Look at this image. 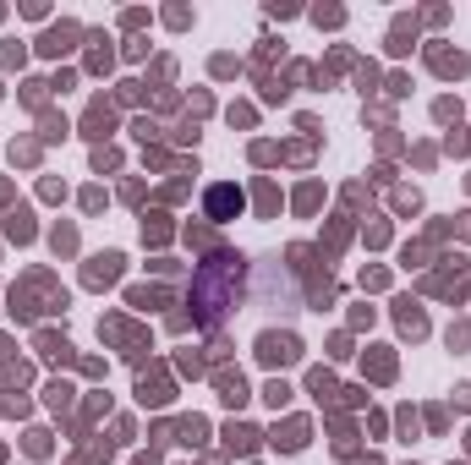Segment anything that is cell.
<instances>
[{
    "label": "cell",
    "instance_id": "836d02e7",
    "mask_svg": "<svg viewBox=\"0 0 471 465\" xmlns=\"http://www.w3.org/2000/svg\"><path fill=\"white\" fill-rule=\"evenodd\" d=\"M39 192H44L50 203H61V197H66V181H55V175H44V186H39Z\"/></svg>",
    "mask_w": 471,
    "mask_h": 465
},
{
    "label": "cell",
    "instance_id": "bcb514c9",
    "mask_svg": "<svg viewBox=\"0 0 471 465\" xmlns=\"http://www.w3.org/2000/svg\"><path fill=\"white\" fill-rule=\"evenodd\" d=\"M231 126H252V110L247 104H231Z\"/></svg>",
    "mask_w": 471,
    "mask_h": 465
},
{
    "label": "cell",
    "instance_id": "7a4b0ae2",
    "mask_svg": "<svg viewBox=\"0 0 471 465\" xmlns=\"http://www.w3.org/2000/svg\"><path fill=\"white\" fill-rule=\"evenodd\" d=\"M258 362L263 367H296L302 362V339L291 328H263L258 334Z\"/></svg>",
    "mask_w": 471,
    "mask_h": 465
},
{
    "label": "cell",
    "instance_id": "9a60e30c",
    "mask_svg": "<svg viewBox=\"0 0 471 465\" xmlns=\"http://www.w3.org/2000/svg\"><path fill=\"white\" fill-rule=\"evenodd\" d=\"M362 367H367V373H373V378H378V384H390V378H394V356H390V350H384V345H373V350H367V362H362Z\"/></svg>",
    "mask_w": 471,
    "mask_h": 465
},
{
    "label": "cell",
    "instance_id": "9c48e42d",
    "mask_svg": "<svg viewBox=\"0 0 471 465\" xmlns=\"http://www.w3.org/2000/svg\"><path fill=\"white\" fill-rule=\"evenodd\" d=\"M394 323H400V334H411V339H422V334H427V312L416 307L411 296H405V301H394Z\"/></svg>",
    "mask_w": 471,
    "mask_h": 465
},
{
    "label": "cell",
    "instance_id": "b9f144b4",
    "mask_svg": "<svg viewBox=\"0 0 471 465\" xmlns=\"http://www.w3.org/2000/svg\"><path fill=\"white\" fill-rule=\"evenodd\" d=\"M384 241H390V225H384V219H378V225H367V246H384Z\"/></svg>",
    "mask_w": 471,
    "mask_h": 465
},
{
    "label": "cell",
    "instance_id": "8d00e7d4",
    "mask_svg": "<svg viewBox=\"0 0 471 465\" xmlns=\"http://www.w3.org/2000/svg\"><path fill=\"white\" fill-rule=\"evenodd\" d=\"M241 72V61H231V55H214V77H236Z\"/></svg>",
    "mask_w": 471,
    "mask_h": 465
},
{
    "label": "cell",
    "instance_id": "8992f818",
    "mask_svg": "<svg viewBox=\"0 0 471 465\" xmlns=\"http://www.w3.org/2000/svg\"><path fill=\"white\" fill-rule=\"evenodd\" d=\"M121 263H126L121 252H99V257L82 268V279H88L93 290H104V285H115V279H121Z\"/></svg>",
    "mask_w": 471,
    "mask_h": 465
},
{
    "label": "cell",
    "instance_id": "f6af8a7d",
    "mask_svg": "<svg viewBox=\"0 0 471 465\" xmlns=\"http://www.w3.org/2000/svg\"><path fill=\"white\" fill-rule=\"evenodd\" d=\"M50 449V433H28V455H44Z\"/></svg>",
    "mask_w": 471,
    "mask_h": 465
},
{
    "label": "cell",
    "instance_id": "3957f363",
    "mask_svg": "<svg viewBox=\"0 0 471 465\" xmlns=\"http://www.w3.org/2000/svg\"><path fill=\"white\" fill-rule=\"evenodd\" d=\"M241 203H247V197H241V186H231V181H220V186H209V192H203V214H209L214 225L236 219V214H241Z\"/></svg>",
    "mask_w": 471,
    "mask_h": 465
},
{
    "label": "cell",
    "instance_id": "e575fe53",
    "mask_svg": "<svg viewBox=\"0 0 471 465\" xmlns=\"http://www.w3.org/2000/svg\"><path fill=\"white\" fill-rule=\"evenodd\" d=\"M384 285H390L384 268H367V274H362V290H384Z\"/></svg>",
    "mask_w": 471,
    "mask_h": 465
},
{
    "label": "cell",
    "instance_id": "7402d4cb",
    "mask_svg": "<svg viewBox=\"0 0 471 465\" xmlns=\"http://www.w3.org/2000/svg\"><path fill=\"white\" fill-rule=\"evenodd\" d=\"M291 394H296V388L285 384V378H274V384L263 388V399H269V405H274V410H280V405H291Z\"/></svg>",
    "mask_w": 471,
    "mask_h": 465
},
{
    "label": "cell",
    "instance_id": "816d5d0a",
    "mask_svg": "<svg viewBox=\"0 0 471 465\" xmlns=\"http://www.w3.org/2000/svg\"><path fill=\"white\" fill-rule=\"evenodd\" d=\"M466 444H471V438H466Z\"/></svg>",
    "mask_w": 471,
    "mask_h": 465
},
{
    "label": "cell",
    "instance_id": "ba28073f",
    "mask_svg": "<svg viewBox=\"0 0 471 465\" xmlns=\"http://www.w3.org/2000/svg\"><path fill=\"white\" fill-rule=\"evenodd\" d=\"M214 388H220V399H225L231 410H241V405L252 399V388H247V378H241V373H214Z\"/></svg>",
    "mask_w": 471,
    "mask_h": 465
},
{
    "label": "cell",
    "instance_id": "4316f807",
    "mask_svg": "<svg viewBox=\"0 0 471 465\" xmlns=\"http://www.w3.org/2000/svg\"><path fill=\"white\" fill-rule=\"evenodd\" d=\"M104 44H110V39H93V55H88L93 72H110V50H104Z\"/></svg>",
    "mask_w": 471,
    "mask_h": 465
},
{
    "label": "cell",
    "instance_id": "603a6c76",
    "mask_svg": "<svg viewBox=\"0 0 471 465\" xmlns=\"http://www.w3.org/2000/svg\"><path fill=\"white\" fill-rule=\"evenodd\" d=\"M170 225H164V214H143V241H164Z\"/></svg>",
    "mask_w": 471,
    "mask_h": 465
},
{
    "label": "cell",
    "instance_id": "74e56055",
    "mask_svg": "<svg viewBox=\"0 0 471 465\" xmlns=\"http://www.w3.org/2000/svg\"><path fill=\"white\" fill-rule=\"evenodd\" d=\"M0 61H6V66H22V44H17V39H6V50H0Z\"/></svg>",
    "mask_w": 471,
    "mask_h": 465
},
{
    "label": "cell",
    "instance_id": "30bf717a",
    "mask_svg": "<svg viewBox=\"0 0 471 465\" xmlns=\"http://www.w3.org/2000/svg\"><path fill=\"white\" fill-rule=\"evenodd\" d=\"M258 444H263L258 427H247V422H231V427H225V449H231V455H258Z\"/></svg>",
    "mask_w": 471,
    "mask_h": 465
},
{
    "label": "cell",
    "instance_id": "484cf974",
    "mask_svg": "<svg viewBox=\"0 0 471 465\" xmlns=\"http://www.w3.org/2000/svg\"><path fill=\"white\" fill-rule=\"evenodd\" d=\"M313 22H318V28H340V22H345V11H340V6H318Z\"/></svg>",
    "mask_w": 471,
    "mask_h": 465
},
{
    "label": "cell",
    "instance_id": "7dc6e473",
    "mask_svg": "<svg viewBox=\"0 0 471 465\" xmlns=\"http://www.w3.org/2000/svg\"><path fill=\"white\" fill-rule=\"evenodd\" d=\"M450 154H471V132H461V137L450 132Z\"/></svg>",
    "mask_w": 471,
    "mask_h": 465
},
{
    "label": "cell",
    "instance_id": "7bdbcfd3",
    "mask_svg": "<svg viewBox=\"0 0 471 465\" xmlns=\"http://www.w3.org/2000/svg\"><path fill=\"white\" fill-rule=\"evenodd\" d=\"M252 159H258V164H274L280 154H274V143H252Z\"/></svg>",
    "mask_w": 471,
    "mask_h": 465
},
{
    "label": "cell",
    "instance_id": "d4e9b609",
    "mask_svg": "<svg viewBox=\"0 0 471 465\" xmlns=\"http://www.w3.org/2000/svg\"><path fill=\"white\" fill-rule=\"evenodd\" d=\"M318 197H323V186H318V181H307V186L296 192V208H302V214H313V208H318Z\"/></svg>",
    "mask_w": 471,
    "mask_h": 465
},
{
    "label": "cell",
    "instance_id": "e0dca14e",
    "mask_svg": "<svg viewBox=\"0 0 471 465\" xmlns=\"http://www.w3.org/2000/svg\"><path fill=\"white\" fill-rule=\"evenodd\" d=\"M175 433H181V444H192V449H198V444L209 438V422H203V416H181V427H175Z\"/></svg>",
    "mask_w": 471,
    "mask_h": 465
},
{
    "label": "cell",
    "instance_id": "d590c367",
    "mask_svg": "<svg viewBox=\"0 0 471 465\" xmlns=\"http://www.w3.org/2000/svg\"><path fill=\"white\" fill-rule=\"evenodd\" d=\"M394 422H400V433H405V444H411V438H416V410H411V405H405V410H400V416H394Z\"/></svg>",
    "mask_w": 471,
    "mask_h": 465
},
{
    "label": "cell",
    "instance_id": "ffe728a7",
    "mask_svg": "<svg viewBox=\"0 0 471 465\" xmlns=\"http://www.w3.org/2000/svg\"><path fill=\"white\" fill-rule=\"evenodd\" d=\"M50 246H55L61 257H66V252H77V230H72V225H55V230H50Z\"/></svg>",
    "mask_w": 471,
    "mask_h": 465
},
{
    "label": "cell",
    "instance_id": "8fae6325",
    "mask_svg": "<svg viewBox=\"0 0 471 465\" xmlns=\"http://www.w3.org/2000/svg\"><path fill=\"white\" fill-rule=\"evenodd\" d=\"M427 61H433L439 77H466V72H471V61L461 55V50H427Z\"/></svg>",
    "mask_w": 471,
    "mask_h": 465
},
{
    "label": "cell",
    "instance_id": "f907efd6",
    "mask_svg": "<svg viewBox=\"0 0 471 465\" xmlns=\"http://www.w3.org/2000/svg\"><path fill=\"white\" fill-rule=\"evenodd\" d=\"M137 465H154V460H137Z\"/></svg>",
    "mask_w": 471,
    "mask_h": 465
},
{
    "label": "cell",
    "instance_id": "d6a6232c",
    "mask_svg": "<svg viewBox=\"0 0 471 465\" xmlns=\"http://www.w3.org/2000/svg\"><path fill=\"white\" fill-rule=\"evenodd\" d=\"M433 115H439V121H461V104H455V99H439Z\"/></svg>",
    "mask_w": 471,
    "mask_h": 465
},
{
    "label": "cell",
    "instance_id": "2e32d148",
    "mask_svg": "<svg viewBox=\"0 0 471 465\" xmlns=\"http://www.w3.org/2000/svg\"><path fill=\"white\" fill-rule=\"evenodd\" d=\"M252 203H258V214H263V219H274V214H280V192H274L269 181H258V192H252Z\"/></svg>",
    "mask_w": 471,
    "mask_h": 465
},
{
    "label": "cell",
    "instance_id": "277c9868",
    "mask_svg": "<svg viewBox=\"0 0 471 465\" xmlns=\"http://www.w3.org/2000/svg\"><path fill=\"white\" fill-rule=\"evenodd\" d=\"M307 438H313V422H307V416H285V422L269 433V444H274V449H285V455L307 449Z\"/></svg>",
    "mask_w": 471,
    "mask_h": 465
},
{
    "label": "cell",
    "instance_id": "5bb4252c",
    "mask_svg": "<svg viewBox=\"0 0 471 465\" xmlns=\"http://www.w3.org/2000/svg\"><path fill=\"white\" fill-rule=\"evenodd\" d=\"M6 235H11V241H33V214H28V203H17V208L6 214Z\"/></svg>",
    "mask_w": 471,
    "mask_h": 465
},
{
    "label": "cell",
    "instance_id": "ee69618b",
    "mask_svg": "<svg viewBox=\"0 0 471 465\" xmlns=\"http://www.w3.org/2000/svg\"><path fill=\"white\" fill-rule=\"evenodd\" d=\"M164 22H170V28H186V22H192V11H186V6H175V11H164Z\"/></svg>",
    "mask_w": 471,
    "mask_h": 465
},
{
    "label": "cell",
    "instance_id": "44dd1931",
    "mask_svg": "<svg viewBox=\"0 0 471 465\" xmlns=\"http://www.w3.org/2000/svg\"><path fill=\"white\" fill-rule=\"evenodd\" d=\"M307 388H313L318 399H329V394H340V388H334V378H329L323 367H313V373H307Z\"/></svg>",
    "mask_w": 471,
    "mask_h": 465
},
{
    "label": "cell",
    "instance_id": "5b68a950",
    "mask_svg": "<svg viewBox=\"0 0 471 465\" xmlns=\"http://www.w3.org/2000/svg\"><path fill=\"white\" fill-rule=\"evenodd\" d=\"M82 132H88V137H93V143L104 148V137L115 132V104H104V99H93V104H88V115H82Z\"/></svg>",
    "mask_w": 471,
    "mask_h": 465
},
{
    "label": "cell",
    "instance_id": "ac0fdd59",
    "mask_svg": "<svg viewBox=\"0 0 471 465\" xmlns=\"http://www.w3.org/2000/svg\"><path fill=\"white\" fill-rule=\"evenodd\" d=\"M137 399H143V405H164V399H170V384H164V378H143V384H137Z\"/></svg>",
    "mask_w": 471,
    "mask_h": 465
},
{
    "label": "cell",
    "instance_id": "7c38bea8",
    "mask_svg": "<svg viewBox=\"0 0 471 465\" xmlns=\"http://www.w3.org/2000/svg\"><path fill=\"white\" fill-rule=\"evenodd\" d=\"M411 44H416V17H394V28H390V55H411Z\"/></svg>",
    "mask_w": 471,
    "mask_h": 465
},
{
    "label": "cell",
    "instance_id": "83f0119b",
    "mask_svg": "<svg viewBox=\"0 0 471 465\" xmlns=\"http://www.w3.org/2000/svg\"><path fill=\"white\" fill-rule=\"evenodd\" d=\"M394 208H400V214H416V208H422V197H416L411 186H400V192H394Z\"/></svg>",
    "mask_w": 471,
    "mask_h": 465
},
{
    "label": "cell",
    "instance_id": "681fc988",
    "mask_svg": "<svg viewBox=\"0 0 471 465\" xmlns=\"http://www.w3.org/2000/svg\"><path fill=\"white\" fill-rule=\"evenodd\" d=\"M455 405H461V410H471V384H461V388H455Z\"/></svg>",
    "mask_w": 471,
    "mask_h": 465
},
{
    "label": "cell",
    "instance_id": "cb8c5ba5",
    "mask_svg": "<svg viewBox=\"0 0 471 465\" xmlns=\"http://www.w3.org/2000/svg\"><path fill=\"white\" fill-rule=\"evenodd\" d=\"M126 301H132V307H164V290H148V285H137Z\"/></svg>",
    "mask_w": 471,
    "mask_h": 465
},
{
    "label": "cell",
    "instance_id": "c3c4849f",
    "mask_svg": "<svg viewBox=\"0 0 471 465\" xmlns=\"http://www.w3.org/2000/svg\"><path fill=\"white\" fill-rule=\"evenodd\" d=\"M455 345H471V323H461V328H450V350Z\"/></svg>",
    "mask_w": 471,
    "mask_h": 465
},
{
    "label": "cell",
    "instance_id": "f1b7e54d",
    "mask_svg": "<svg viewBox=\"0 0 471 465\" xmlns=\"http://www.w3.org/2000/svg\"><path fill=\"white\" fill-rule=\"evenodd\" d=\"M44 394H50V405H55V410H66V405H72V384H50Z\"/></svg>",
    "mask_w": 471,
    "mask_h": 465
},
{
    "label": "cell",
    "instance_id": "60d3db41",
    "mask_svg": "<svg viewBox=\"0 0 471 465\" xmlns=\"http://www.w3.org/2000/svg\"><path fill=\"white\" fill-rule=\"evenodd\" d=\"M356 82H362V93H373V88H378V66H362V72H356Z\"/></svg>",
    "mask_w": 471,
    "mask_h": 465
},
{
    "label": "cell",
    "instance_id": "52a82bcc",
    "mask_svg": "<svg viewBox=\"0 0 471 465\" xmlns=\"http://www.w3.org/2000/svg\"><path fill=\"white\" fill-rule=\"evenodd\" d=\"M77 39H82V28H77V22H55V28H50V33L39 39V50H44V55H66V50H72Z\"/></svg>",
    "mask_w": 471,
    "mask_h": 465
},
{
    "label": "cell",
    "instance_id": "f546056e",
    "mask_svg": "<svg viewBox=\"0 0 471 465\" xmlns=\"http://www.w3.org/2000/svg\"><path fill=\"white\" fill-rule=\"evenodd\" d=\"M39 159V143H11V164H33Z\"/></svg>",
    "mask_w": 471,
    "mask_h": 465
},
{
    "label": "cell",
    "instance_id": "f35d334b",
    "mask_svg": "<svg viewBox=\"0 0 471 465\" xmlns=\"http://www.w3.org/2000/svg\"><path fill=\"white\" fill-rule=\"evenodd\" d=\"M44 88H50V82H22V99H28V104H44Z\"/></svg>",
    "mask_w": 471,
    "mask_h": 465
},
{
    "label": "cell",
    "instance_id": "1f68e13d",
    "mask_svg": "<svg viewBox=\"0 0 471 465\" xmlns=\"http://www.w3.org/2000/svg\"><path fill=\"white\" fill-rule=\"evenodd\" d=\"M115 99H121V104H137V99H143V82H121Z\"/></svg>",
    "mask_w": 471,
    "mask_h": 465
},
{
    "label": "cell",
    "instance_id": "6da1fadb",
    "mask_svg": "<svg viewBox=\"0 0 471 465\" xmlns=\"http://www.w3.org/2000/svg\"><path fill=\"white\" fill-rule=\"evenodd\" d=\"M241 274H247V257L241 252H220L214 263H203L198 279H192V317L214 328L241 301Z\"/></svg>",
    "mask_w": 471,
    "mask_h": 465
},
{
    "label": "cell",
    "instance_id": "4fadbf2b",
    "mask_svg": "<svg viewBox=\"0 0 471 465\" xmlns=\"http://www.w3.org/2000/svg\"><path fill=\"white\" fill-rule=\"evenodd\" d=\"M39 356L66 367V362H72V339H66V334H39Z\"/></svg>",
    "mask_w": 471,
    "mask_h": 465
},
{
    "label": "cell",
    "instance_id": "4dcf8cb0",
    "mask_svg": "<svg viewBox=\"0 0 471 465\" xmlns=\"http://www.w3.org/2000/svg\"><path fill=\"white\" fill-rule=\"evenodd\" d=\"M115 164H121L115 148H93V170H115Z\"/></svg>",
    "mask_w": 471,
    "mask_h": 465
},
{
    "label": "cell",
    "instance_id": "ab89813d",
    "mask_svg": "<svg viewBox=\"0 0 471 465\" xmlns=\"http://www.w3.org/2000/svg\"><path fill=\"white\" fill-rule=\"evenodd\" d=\"M82 208H88V214H99V208H104V192H99V186H88V192H82Z\"/></svg>",
    "mask_w": 471,
    "mask_h": 465
},
{
    "label": "cell",
    "instance_id": "d6986e66",
    "mask_svg": "<svg viewBox=\"0 0 471 465\" xmlns=\"http://www.w3.org/2000/svg\"><path fill=\"white\" fill-rule=\"evenodd\" d=\"M39 137H44V143H55V137H66V115H55V110H44V115H39Z\"/></svg>",
    "mask_w": 471,
    "mask_h": 465
}]
</instances>
